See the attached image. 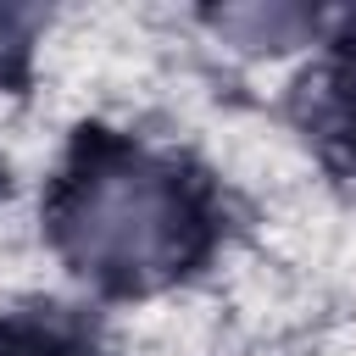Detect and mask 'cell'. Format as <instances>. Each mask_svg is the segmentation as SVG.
<instances>
[{
	"instance_id": "2",
	"label": "cell",
	"mask_w": 356,
	"mask_h": 356,
	"mask_svg": "<svg viewBox=\"0 0 356 356\" xmlns=\"http://www.w3.org/2000/svg\"><path fill=\"white\" fill-rule=\"evenodd\" d=\"M217 22H222L239 44H289V39L306 28V17L289 11V6H239V11H222Z\"/></svg>"
},
{
	"instance_id": "1",
	"label": "cell",
	"mask_w": 356,
	"mask_h": 356,
	"mask_svg": "<svg viewBox=\"0 0 356 356\" xmlns=\"http://www.w3.org/2000/svg\"><path fill=\"white\" fill-rule=\"evenodd\" d=\"M184 195L145 161L100 167L67 206V245L100 273H161L189 250Z\"/></svg>"
},
{
	"instance_id": "3",
	"label": "cell",
	"mask_w": 356,
	"mask_h": 356,
	"mask_svg": "<svg viewBox=\"0 0 356 356\" xmlns=\"http://www.w3.org/2000/svg\"><path fill=\"white\" fill-rule=\"evenodd\" d=\"M0 356H50V345H39L33 334H17V328H0Z\"/></svg>"
}]
</instances>
